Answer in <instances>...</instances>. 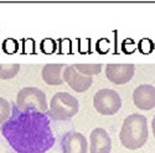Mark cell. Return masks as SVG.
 <instances>
[{"label":"cell","mask_w":155,"mask_h":153,"mask_svg":"<svg viewBox=\"0 0 155 153\" xmlns=\"http://www.w3.org/2000/svg\"><path fill=\"white\" fill-rule=\"evenodd\" d=\"M148 120L144 115L132 114L125 117L119 132L122 145L128 149H139L148 141Z\"/></svg>","instance_id":"cell-1"},{"label":"cell","mask_w":155,"mask_h":153,"mask_svg":"<svg viewBox=\"0 0 155 153\" xmlns=\"http://www.w3.org/2000/svg\"><path fill=\"white\" fill-rule=\"evenodd\" d=\"M78 100L66 92L56 93L50 101V114L55 120H70L78 112Z\"/></svg>","instance_id":"cell-2"},{"label":"cell","mask_w":155,"mask_h":153,"mask_svg":"<svg viewBox=\"0 0 155 153\" xmlns=\"http://www.w3.org/2000/svg\"><path fill=\"white\" fill-rule=\"evenodd\" d=\"M16 106L21 111L35 110L38 112H45L48 108L46 94L38 88L25 86L20 89L16 95Z\"/></svg>","instance_id":"cell-3"},{"label":"cell","mask_w":155,"mask_h":153,"mask_svg":"<svg viewBox=\"0 0 155 153\" xmlns=\"http://www.w3.org/2000/svg\"><path fill=\"white\" fill-rule=\"evenodd\" d=\"M93 105L101 115L110 116L115 115L122 108V99L119 93L113 89H101L93 96Z\"/></svg>","instance_id":"cell-4"},{"label":"cell","mask_w":155,"mask_h":153,"mask_svg":"<svg viewBox=\"0 0 155 153\" xmlns=\"http://www.w3.org/2000/svg\"><path fill=\"white\" fill-rule=\"evenodd\" d=\"M62 78H63V82L67 83L68 86L73 89L76 93H83L88 90L93 83L92 76H86L80 72H77L73 64L64 67L62 72Z\"/></svg>","instance_id":"cell-5"},{"label":"cell","mask_w":155,"mask_h":153,"mask_svg":"<svg viewBox=\"0 0 155 153\" xmlns=\"http://www.w3.org/2000/svg\"><path fill=\"white\" fill-rule=\"evenodd\" d=\"M135 72L134 64L123 63V64H107L106 66V76L107 79L117 85H123L132 80Z\"/></svg>","instance_id":"cell-6"},{"label":"cell","mask_w":155,"mask_h":153,"mask_svg":"<svg viewBox=\"0 0 155 153\" xmlns=\"http://www.w3.org/2000/svg\"><path fill=\"white\" fill-rule=\"evenodd\" d=\"M134 105L139 110H151L155 108V86L150 84H141L134 89Z\"/></svg>","instance_id":"cell-7"},{"label":"cell","mask_w":155,"mask_h":153,"mask_svg":"<svg viewBox=\"0 0 155 153\" xmlns=\"http://www.w3.org/2000/svg\"><path fill=\"white\" fill-rule=\"evenodd\" d=\"M61 147L63 153H87L88 142L86 137L76 131L64 133L61 139Z\"/></svg>","instance_id":"cell-8"},{"label":"cell","mask_w":155,"mask_h":153,"mask_svg":"<svg viewBox=\"0 0 155 153\" xmlns=\"http://www.w3.org/2000/svg\"><path fill=\"white\" fill-rule=\"evenodd\" d=\"M112 141L108 132L97 127L91 132L89 136V153H110Z\"/></svg>","instance_id":"cell-9"},{"label":"cell","mask_w":155,"mask_h":153,"mask_svg":"<svg viewBox=\"0 0 155 153\" xmlns=\"http://www.w3.org/2000/svg\"><path fill=\"white\" fill-rule=\"evenodd\" d=\"M63 64H54V63H50V64H45L41 72L42 79L46 84L48 85H61L63 84V78H62V72L64 69Z\"/></svg>","instance_id":"cell-10"},{"label":"cell","mask_w":155,"mask_h":153,"mask_svg":"<svg viewBox=\"0 0 155 153\" xmlns=\"http://www.w3.org/2000/svg\"><path fill=\"white\" fill-rule=\"evenodd\" d=\"M20 72V64L18 63H9V64H3L0 63V79H11L18 75Z\"/></svg>","instance_id":"cell-11"},{"label":"cell","mask_w":155,"mask_h":153,"mask_svg":"<svg viewBox=\"0 0 155 153\" xmlns=\"http://www.w3.org/2000/svg\"><path fill=\"white\" fill-rule=\"evenodd\" d=\"M73 67L76 68L77 72H80L81 74L86 76H92V75L99 74V72L102 70L101 63H97V64H81V63H76V64H73Z\"/></svg>","instance_id":"cell-12"},{"label":"cell","mask_w":155,"mask_h":153,"mask_svg":"<svg viewBox=\"0 0 155 153\" xmlns=\"http://www.w3.org/2000/svg\"><path fill=\"white\" fill-rule=\"evenodd\" d=\"M10 114H11L10 103L6 99L0 98V126H2L10 117Z\"/></svg>","instance_id":"cell-13"},{"label":"cell","mask_w":155,"mask_h":153,"mask_svg":"<svg viewBox=\"0 0 155 153\" xmlns=\"http://www.w3.org/2000/svg\"><path fill=\"white\" fill-rule=\"evenodd\" d=\"M151 130H153V133H154V137H155V116L151 121Z\"/></svg>","instance_id":"cell-14"}]
</instances>
